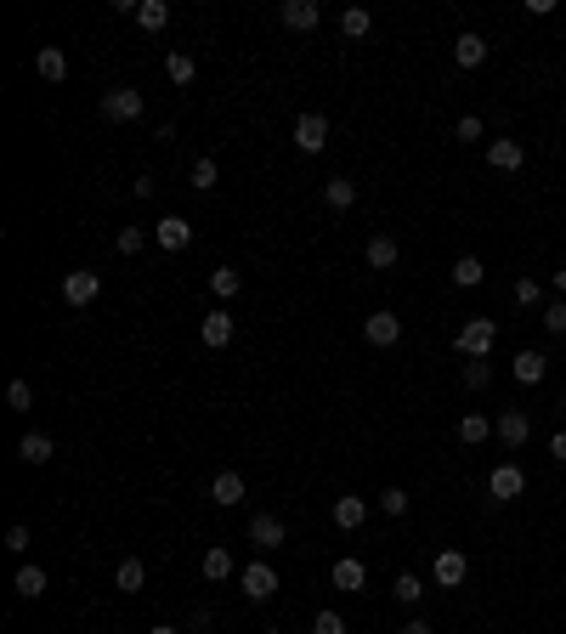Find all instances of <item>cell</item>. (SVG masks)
I'll use <instances>...</instances> for the list:
<instances>
[{"instance_id": "cell-1", "label": "cell", "mask_w": 566, "mask_h": 634, "mask_svg": "<svg viewBox=\"0 0 566 634\" xmlns=\"http://www.w3.org/2000/svg\"><path fill=\"white\" fill-rule=\"evenodd\" d=\"M459 357H493V346H498V323L493 317H470L465 329H459Z\"/></svg>"}, {"instance_id": "cell-2", "label": "cell", "mask_w": 566, "mask_h": 634, "mask_svg": "<svg viewBox=\"0 0 566 634\" xmlns=\"http://www.w3.org/2000/svg\"><path fill=\"white\" fill-rule=\"evenodd\" d=\"M521 488H527V476H521V464H493L487 471V499L493 504H510V499H521Z\"/></svg>"}, {"instance_id": "cell-3", "label": "cell", "mask_w": 566, "mask_h": 634, "mask_svg": "<svg viewBox=\"0 0 566 634\" xmlns=\"http://www.w3.org/2000/svg\"><path fill=\"white\" fill-rule=\"evenodd\" d=\"M142 108H148V102H142V91H136V86H119V91L102 97V119H114V125L142 119Z\"/></svg>"}, {"instance_id": "cell-4", "label": "cell", "mask_w": 566, "mask_h": 634, "mask_svg": "<svg viewBox=\"0 0 566 634\" xmlns=\"http://www.w3.org/2000/svg\"><path fill=\"white\" fill-rule=\"evenodd\" d=\"M153 244L164 249V256H181V249L193 244V221H187V216H164V221H153Z\"/></svg>"}, {"instance_id": "cell-5", "label": "cell", "mask_w": 566, "mask_h": 634, "mask_svg": "<svg viewBox=\"0 0 566 634\" xmlns=\"http://www.w3.org/2000/svg\"><path fill=\"white\" fill-rule=\"evenodd\" d=\"M363 340L368 346H396V340H403V317H396V312H368L363 317Z\"/></svg>"}, {"instance_id": "cell-6", "label": "cell", "mask_w": 566, "mask_h": 634, "mask_svg": "<svg viewBox=\"0 0 566 634\" xmlns=\"http://www.w3.org/2000/svg\"><path fill=\"white\" fill-rule=\"evenodd\" d=\"M238 589H244L249 601H272V595H278V573H272L266 561H249L244 573H238Z\"/></svg>"}, {"instance_id": "cell-7", "label": "cell", "mask_w": 566, "mask_h": 634, "mask_svg": "<svg viewBox=\"0 0 566 634\" xmlns=\"http://www.w3.org/2000/svg\"><path fill=\"white\" fill-rule=\"evenodd\" d=\"M465 573H470V561L459 555V549H436V561H431L436 589H459V583H465Z\"/></svg>"}, {"instance_id": "cell-8", "label": "cell", "mask_w": 566, "mask_h": 634, "mask_svg": "<svg viewBox=\"0 0 566 634\" xmlns=\"http://www.w3.org/2000/svg\"><path fill=\"white\" fill-rule=\"evenodd\" d=\"M493 436L505 442V448H527V436H533V419L521 414V408H505V414L493 419Z\"/></svg>"}, {"instance_id": "cell-9", "label": "cell", "mask_w": 566, "mask_h": 634, "mask_svg": "<svg viewBox=\"0 0 566 634\" xmlns=\"http://www.w3.org/2000/svg\"><path fill=\"white\" fill-rule=\"evenodd\" d=\"M278 17H283V29H301V34H311V29L323 23V6H318V0H283V6H278Z\"/></svg>"}, {"instance_id": "cell-10", "label": "cell", "mask_w": 566, "mask_h": 634, "mask_svg": "<svg viewBox=\"0 0 566 634\" xmlns=\"http://www.w3.org/2000/svg\"><path fill=\"white\" fill-rule=\"evenodd\" d=\"M295 147H301V154H323V147H329V119L323 114H301L295 119Z\"/></svg>"}, {"instance_id": "cell-11", "label": "cell", "mask_w": 566, "mask_h": 634, "mask_svg": "<svg viewBox=\"0 0 566 634\" xmlns=\"http://www.w3.org/2000/svg\"><path fill=\"white\" fill-rule=\"evenodd\" d=\"M487 164L493 171H521V164H527V147H521L515 136H493L487 142Z\"/></svg>"}, {"instance_id": "cell-12", "label": "cell", "mask_w": 566, "mask_h": 634, "mask_svg": "<svg viewBox=\"0 0 566 634\" xmlns=\"http://www.w3.org/2000/svg\"><path fill=\"white\" fill-rule=\"evenodd\" d=\"M97 294H102L97 272H69V278H62V301H69V306H91Z\"/></svg>"}, {"instance_id": "cell-13", "label": "cell", "mask_w": 566, "mask_h": 634, "mask_svg": "<svg viewBox=\"0 0 566 634\" xmlns=\"http://www.w3.org/2000/svg\"><path fill=\"white\" fill-rule=\"evenodd\" d=\"M34 74L46 79V86L69 79V51H62V46H40V51H34Z\"/></svg>"}, {"instance_id": "cell-14", "label": "cell", "mask_w": 566, "mask_h": 634, "mask_svg": "<svg viewBox=\"0 0 566 634\" xmlns=\"http://www.w3.org/2000/svg\"><path fill=\"white\" fill-rule=\"evenodd\" d=\"M334 527H346V533H357V527L368 521V499H357V493H346V499H334Z\"/></svg>"}, {"instance_id": "cell-15", "label": "cell", "mask_w": 566, "mask_h": 634, "mask_svg": "<svg viewBox=\"0 0 566 634\" xmlns=\"http://www.w3.org/2000/svg\"><path fill=\"white\" fill-rule=\"evenodd\" d=\"M329 578H334V589H346V595H357V589L368 583V566H363L357 555H340V561H334V573H329Z\"/></svg>"}, {"instance_id": "cell-16", "label": "cell", "mask_w": 566, "mask_h": 634, "mask_svg": "<svg viewBox=\"0 0 566 634\" xmlns=\"http://www.w3.org/2000/svg\"><path fill=\"white\" fill-rule=\"evenodd\" d=\"M199 340L221 351L227 340H233V312H221V306H216V312H209V317H204V323H199Z\"/></svg>"}, {"instance_id": "cell-17", "label": "cell", "mask_w": 566, "mask_h": 634, "mask_svg": "<svg viewBox=\"0 0 566 634\" xmlns=\"http://www.w3.org/2000/svg\"><path fill=\"white\" fill-rule=\"evenodd\" d=\"M453 57H459V69H481V62H487V40H481L476 29H465L453 40Z\"/></svg>"}, {"instance_id": "cell-18", "label": "cell", "mask_w": 566, "mask_h": 634, "mask_svg": "<svg viewBox=\"0 0 566 634\" xmlns=\"http://www.w3.org/2000/svg\"><path fill=\"white\" fill-rule=\"evenodd\" d=\"M510 374L521 379V386H538L543 374H550V357L543 351H515V363H510Z\"/></svg>"}, {"instance_id": "cell-19", "label": "cell", "mask_w": 566, "mask_h": 634, "mask_svg": "<svg viewBox=\"0 0 566 634\" xmlns=\"http://www.w3.org/2000/svg\"><path fill=\"white\" fill-rule=\"evenodd\" d=\"M209 499H216L221 510H233V504H244V476H238V471H221L216 481H209Z\"/></svg>"}, {"instance_id": "cell-20", "label": "cell", "mask_w": 566, "mask_h": 634, "mask_svg": "<svg viewBox=\"0 0 566 634\" xmlns=\"http://www.w3.org/2000/svg\"><path fill=\"white\" fill-rule=\"evenodd\" d=\"M114 583L125 589V595H142V589H148V566H142L136 555H125V561L114 566Z\"/></svg>"}, {"instance_id": "cell-21", "label": "cell", "mask_w": 566, "mask_h": 634, "mask_svg": "<svg viewBox=\"0 0 566 634\" xmlns=\"http://www.w3.org/2000/svg\"><path fill=\"white\" fill-rule=\"evenodd\" d=\"M51 453H57V442H51L46 431H29L23 442H17V459H23V464H46Z\"/></svg>"}, {"instance_id": "cell-22", "label": "cell", "mask_w": 566, "mask_h": 634, "mask_svg": "<svg viewBox=\"0 0 566 634\" xmlns=\"http://www.w3.org/2000/svg\"><path fill=\"white\" fill-rule=\"evenodd\" d=\"M199 573H204L209 583H227V578H233V573H238V566H233V555H227V549L216 544V549H204V561H199Z\"/></svg>"}, {"instance_id": "cell-23", "label": "cell", "mask_w": 566, "mask_h": 634, "mask_svg": "<svg viewBox=\"0 0 566 634\" xmlns=\"http://www.w3.org/2000/svg\"><path fill=\"white\" fill-rule=\"evenodd\" d=\"M209 294H216V301H238V294H244V272L216 266V272H209Z\"/></svg>"}, {"instance_id": "cell-24", "label": "cell", "mask_w": 566, "mask_h": 634, "mask_svg": "<svg viewBox=\"0 0 566 634\" xmlns=\"http://www.w3.org/2000/svg\"><path fill=\"white\" fill-rule=\"evenodd\" d=\"M368 266L374 272H391L396 266V238H391V232H374V238H368Z\"/></svg>"}, {"instance_id": "cell-25", "label": "cell", "mask_w": 566, "mask_h": 634, "mask_svg": "<svg viewBox=\"0 0 566 634\" xmlns=\"http://www.w3.org/2000/svg\"><path fill=\"white\" fill-rule=\"evenodd\" d=\"M249 538H255L261 549H278V544H283V521H278V516H266V510H261L255 521H249Z\"/></svg>"}, {"instance_id": "cell-26", "label": "cell", "mask_w": 566, "mask_h": 634, "mask_svg": "<svg viewBox=\"0 0 566 634\" xmlns=\"http://www.w3.org/2000/svg\"><path fill=\"white\" fill-rule=\"evenodd\" d=\"M17 595H23V601H40V595H46V566H34V561L17 566Z\"/></svg>"}, {"instance_id": "cell-27", "label": "cell", "mask_w": 566, "mask_h": 634, "mask_svg": "<svg viewBox=\"0 0 566 634\" xmlns=\"http://www.w3.org/2000/svg\"><path fill=\"white\" fill-rule=\"evenodd\" d=\"M323 199H329V210H351V204H357V182L334 176V182H323Z\"/></svg>"}, {"instance_id": "cell-28", "label": "cell", "mask_w": 566, "mask_h": 634, "mask_svg": "<svg viewBox=\"0 0 566 634\" xmlns=\"http://www.w3.org/2000/svg\"><path fill=\"white\" fill-rule=\"evenodd\" d=\"M481 278H487L481 256H459V261H453V284H459V289H481Z\"/></svg>"}, {"instance_id": "cell-29", "label": "cell", "mask_w": 566, "mask_h": 634, "mask_svg": "<svg viewBox=\"0 0 566 634\" xmlns=\"http://www.w3.org/2000/svg\"><path fill=\"white\" fill-rule=\"evenodd\" d=\"M221 182V171H216V159H193V171H187V187H193V193H209V187Z\"/></svg>"}, {"instance_id": "cell-30", "label": "cell", "mask_w": 566, "mask_h": 634, "mask_svg": "<svg viewBox=\"0 0 566 634\" xmlns=\"http://www.w3.org/2000/svg\"><path fill=\"white\" fill-rule=\"evenodd\" d=\"M487 436H493L487 414H465V419H459V442H465V448H476V442H487Z\"/></svg>"}, {"instance_id": "cell-31", "label": "cell", "mask_w": 566, "mask_h": 634, "mask_svg": "<svg viewBox=\"0 0 566 634\" xmlns=\"http://www.w3.org/2000/svg\"><path fill=\"white\" fill-rule=\"evenodd\" d=\"M459 379H465V391H487V386H493V363H487V357H470Z\"/></svg>"}, {"instance_id": "cell-32", "label": "cell", "mask_w": 566, "mask_h": 634, "mask_svg": "<svg viewBox=\"0 0 566 634\" xmlns=\"http://www.w3.org/2000/svg\"><path fill=\"white\" fill-rule=\"evenodd\" d=\"M136 23H142V29H164V23H171V0H142V6H136Z\"/></svg>"}, {"instance_id": "cell-33", "label": "cell", "mask_w": 566, "mask_h": 634, "mask_svg": "<svg viewBox=\"0 0 566 634\" xmlns=\"http://www.w3.org/2000/svg\"><path fill=\"white\" fill-rule=\"evenodd\" d=\"M164 74H171V79H176V86H193V74H199V62H193V57H187V51H171V57H164Z\"/></svg>"}, {"instance_id": "cell-34", "label": "cell", "mask_w": 566, "mask_h": 634, "mask_svg": "<svg viewBox=\"0 0 566 634\" xmlns=\"http://www.w3.org/2000/svg\"><path fill=\"white\" fill-rule=\"evenodd\" d=\"M340 29H346V40H363V34L374 29V17H368L363 6H346V12H340Z\"/></svg>"}, {"instance_id": "cell-35", "label": "cell", "mask_w": 566, "mask_h": 634, "mask_svg": "<svg viewBox=\"0 0 566 634\" xmlns=\"http://www.w3.org/2000/svg\"><path fill=\"white\" fill-rule=\"evenodd\" d=\"M391 589H396V601H403V606H419V601H425V583H419L413 573H396Z\"/></svg>"}, {"instance_id": "cell-36", "label": "cell", "mask_w": 566, "mask_h": 634, "mask_svg": "<svg viewBox=\"0 0 566 634\" xmlns=\"http://www.w3.org/2000/svg\"><path fill=\"white\" fill-rule=\"evenodd\" d=\"M510 294H515V306H533V312L543 306V284H538V278H515Z\"/></svg>"}, {"instance_id": "cell-37", "label": "cell", "mask_w": 566, "mask_h": 634, "mask_svg": "<svg viewBox=\"0 0 566 634\" xmlns=\"http://www.w3.org/2000/svg\"><path fill=\"white\" fill-rule=\"evenodd\" d=\"M6 408H17V414L34 408V386H29V379H12V386H6Z\"/></svg>"}, {"instance_id": "cell-38", "label": "cell", "mask_w": 566, "mask_h": 634, "mask_svg": "<svg viewBox=\"0 0 566 634\" xmlns=\"http://www.w3.org/2000/svg\"><path fill=\"white\" fill-rule=\"evenodd\" d=\"M374 504H380V516H391V521H396V516H408V493H403V488H385Z\"/></svg>"}, {"instance_id": "cell-39", "label": "cell", "mask_w": 566, "mask_h": 634, "mask_svg": "<svg viewBox=\"0 0 566 634\" xmlns=\"http://www.w3.org/2000/svg\"><path fill=\"white\" fill-rule=\"evenodd\" d=\"M142 244H148V232H142V227H119V238H114V249H119V256H136Z\"/></svg>"}, {"instance_id": "cell-40", "label": "cell", "mask_w": 566, "mask_h": 634, "mask_svg": "<svg viewBox=\"0 0 566 634\" xmlns=\"http://www.w3.org/2000/svg\"><path fill=\"white\" fill-rule=\"evenodd\" d=\"M481 136H487V125H481L476 114H465V119L453 125V142H481Z\"/></svg>"}, {"instance_id": "cell-41", "label": "cell", "mask_w": 566, "mask_h": 634, "mask_svg": "<svg viewBox=\"0 0 566 634\" xmlns=\"http://www.w3.org/2000/svg\"><path fill=\"white\" fill-rule=\"evenodd\" d=\"M538 323L550 329V334H566V301H550V306H543V317H538Z\"/></svg>"}, {"instance_id": "cell-42", "label": "cell", "mask_w": 566, "mask_h": 634, "mask_svg": "<svg viewBox=\"0 0 566 634\" xmlns=\"http://www.w3.org/2000/svg\"><path fill=\"white\" fill-rule=\"evenodd\" d=\"M311 634H346V618L340 611H318V618H311Z\"/></svg>"}, {"instance_id": "cell-43", "label": "cell", "mask_w": 566, "mask_h": 634, "mask_svg": "<svg viewBox=\"0 0 566 634\" xmlns=\"http://www.w3.org/2000/svg\"><path fill=\"white\" fill-rule=\"evenodd\" d=\"M6 549H12V555H29V527H23V521L6 527Z\"/></svg>"}, {"instance_id": "cell-44", "label": "cell", "mask_w": 566, "mask_h": 634, "mask_svg": "<svg viewBox=\"0 0 566 634\" xmlns=\"http://www.w3.org/2000/svg\"><path fill=\"white\" fill-rule=\"evenodd\" d=\"M396 634H436V629H431L425 618H408V623H403V629H396Z\"/></svg>"}, {"instance_id": "cell-45", "label": "cell", "mask_w": 566, "mask_h": 634, "mask_svg": "<svg viewBox=\"0 0 566 634\" xmlns=\"http://www.w3.org/2000/svg\"><path fill=\"white\" fill-rule=\"evenodd\" d=\"M550 459H561V464H566V431H555V436H550Z\"/></svg>"}, {"instance_id": "cell-46", "label": "cell", "mask_w": 566, "mask_h": 634, "mask_svg": "<svg viewBox=\"0 0 566 634\" xmlns=\"http://www.w3.org/2000/svg\"><path fill=\"white\" fill-rule=\"evenodd\" d=\"M555 294H561V301H566V266L555 272Z\"/></svg>"}, {"instance_id": "cell-47", "label": "cell", "mask_w": 566, "mask_h": 634, "mask_svg": "<svg viewBox=\"0 0 566 634\" xmlns=\"http://www.w3.org/2000/svg\"><path fill=\"white\" fill-rule=\"evenodd\" d=\"M148 634H176V629H171V623H153V629H148Z\"/></svg>"}, {"instance_id": "cell-48", "label": "cell", "mask_w": 566, "mask_h": 634, "mask_svg": "<svg viewBox=\"0 0 566 634\" xmlns=\"http://www.w3.org/2000/svg\"><path fill=\"white\" fill-rule=\"evenodd\" d=\"M261 634H283V629H261Z\"/></svg>"}, {"instance_id": "cell-49", "label": "cell", "mask_w": 566, "mask_h": 634, "mask_svg": "<svg viewBox=\"0 0 566 634\" xmlns=\"http://www.w3.org/2000/svg\"><path fill=\"white\" fill-rule=\"evenodd\" d=\"M561 408H566V396H561Z\"/></svg>"}]
</instances>
